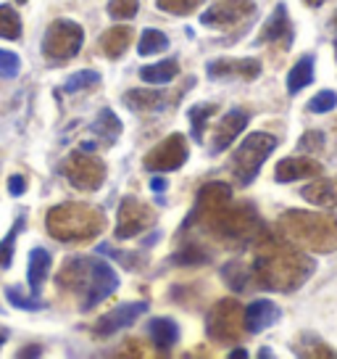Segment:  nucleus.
Wrapping results in <instances>:
<instances>
[{
  "mask_svg": "<svg viewBox=\"0 0 337 359\" xmlns=\"http://www.w3.org/2000/svg\"><path fill=\"white\" fill-rule=\"evenodd\" d=\"M16 3H27V0H16Z\"/></svg>",
  "mask_w": 337,
  "mask_h": 359,
  "instance_id": "603ef678",
  "label": "nucleus"
},
{
  "mask_svg": "<svg viewBox=\"0 0 337 359\" xmlns=\"http://www.w3.org/2000/svg\"><path fill=\"white\" fill-rule=\"evenodd\" d=\"M187 161V140L185 135H168L145 156V169L150 172H174Z\"/></svg>",
  "mask_w": 337,
  "mask_h": 359,
  "instance_id": "9d476101",
  "label": "nucleus"
},
{
  "mask_svg": "<svg viewBox=\"0 0 337 359\" xmlns=\"http://www.w3.org/2000/svg\"><path fill=\"white\" fill-rule=\"evenodd\" d=\"M64 175L77 191L92 193L106 182V164L98 156H90L87 151H79L64 161Z\"/></svg>",
  "mask_w": 337,
  "mask_h": 359,
  "instance_id": "6e6552de",
  "label": "nucleus"
},
{
  "mask_svg": "<svg viewBox=\"0 0 337 359\" xmlns=\"http://www.w3.org/2000/svg\"><path fill=\"white\" fill-rule=\"evenodd\" d=\"M168 48V37L161 29H145L140 34V43H137V53L140 56H153Z\"/></svg>",
  "mask_w": 337,
  "mask_h": 359,
  "instance_id": "c756f323",
  "label": "nucleus"
},
{
  "mask_svg": "<svg viewBox=\"0 0 337 359\" xmlns=\"http://www.w3.org/2000/svg\"><path fill=\"white\" fill-rule=\"evenodd\" d=\"M156 6L161 11L174 13V16H187L195 8H201L203 0H156Z\"/></svg>",
  "mask_w": 337,
  "mask_h": 359,
  "instance_id": "c9c22d12",
  "label": "nucleus"
},
{
  "mask_svg": "<svg viewBox=\"0 0 337 359\" xmlns=\"http://www.w3.org/2000/svg\"><path fill=\"white\" fill-rule=\"evenodd\" d=\"M314 262L306 257L298 248V243H292L290 238L261 236L250 275L266 291L290 293L295 288H301L314 275Z\"/></svg>",
  "mask_w": 337,
  "mask_h": 359,
  "instance_id": "f257e3e1",
  "label": "nucleus"
},
{
  "mask_svg": "<svg viewBox=\"0 0 337 359\" xmlns=\"http://www.w3.org/2000/svg\"><path fill=\"white\" fill-rule=\"evenodd\" d=\"M87 278H90V259L71 257V259L64 262L61 272L56 275V283H58V288H61V291L82 296L85 288H87Z\"/></svg>",
  "mask_w": 337,
  "mask_h": 359,
  "instance_id": "dca6fc26",
  "label": "nucleus"
},
{
  "mask_svg": "<svg viewBox=\"0 0 337 359\" xmlns=\"http://www.w3.org/2000/svg\"><path fill=\"white\" fill-rule=\"evenodd\" d=\"M101 85V74L92 72V69H85V72H77L64 82V93H79V90H87Z\"/></svg>",
  "mask_w": 337,
  "mask_h": 359,
  "instance_id": "72a5a7b5",
  "label": "nucleus"
},
{
  "mask_svg": "<svg viewBox=\"0 0 337 359\" xmlns=\"http://www.w3.org/2000/svg\"><path fill=\"white\" fill-rule=\"evenodd\" d=\"M119 288V275L113 272V267L108 262L101 259H90V278H87V288L79 296V306L82 309H92L101 302H106L108 296H113V291Z\"/></svg>",
  "mask_w": 337,
  "mask_h": 359,
  "instance_id": "1a4fd4ad",
  "label": "nucleus"
},
{
  "mask_svg": "<svg viewBox=\"0 0 337 359\" xmlns=\"http://www.w3.org/2000/svg\"><path fill=\"white\" fill-rule=\"evenodd\" d=\"M195 222H203L211 236L222 238V241H229V243H245V241L259 236V230H261L259 212H256L250 203L235 206V203L229 201V203H224V206H216L211 212H206L203 217H198Z\"/></svg>",
  "mask_w": 337,
  "mask_h": 359,
  "instance_id": "20e7f679",
  "label": "nucleus"
},
{
  "mask_svg": "<svg viewBox=\"0 0 337 359\" xmlns=\"http://www.w3.org/2000/svg\"><path fill=\"white\" fill-rule=\"evenodd\" d=\"M222 275H224V280L235 288V291H245L248 285V278H250V272H248L240 262H232V264H227L224 269H222Z\"/></svg>",
  "mask_w": 337,
  "mask_h": 359,
  "instance_id": "e433bc0d",
  "label": "nucleus"
},
{
  "mask_svg": "<svg viewBox=\"0 0 337 359\" xmlns=\"http://www.w3.org/2000/svg\"><path fill=\"white\" fill-rule=\"evenodd\" d=\"M6 341H8V330H6V327H0V346H3Z\"/></svg>",
  "mask_w": 337,
  "mask_h": 359,
  "instance_id": "8fccbe9b",
  "label": "nucleus"
},
{
  "mask_svg": "<svg viewBox=\"0 0 337 359\" xmlns=\"http://www.w3.org/2000/svg\"><path fill=\"white\" fill-rule=\"evenodd\" d=\"M92 135H98L103 143H113L119 135H122V122L111 109H103L98 114V119L92 122Z\"/></svg>",
  "mask_w": 337,
  "mask_h": 359,
  "instance_id": "cd10ccee",
  "label": "nucleus"
},
{
  "mask_svg": "<svg viewBox=\"0 0 337 359\" xmlns=\"http://www.w3.org/2000/svg\"><path fill=\"white\" fill-rule=\"evenodd\" d=\"M153 224V212L148 209V203L137 201L132 196H127L119 206V217H116V238L127 241V238L140 236Z\"/></svg>",
  "mask_w": 337,
  "mask_h": 359,
  "instance_id": "9b49d317",
  "label": "nucleus"
},
{
  "mask_svg": "<svg viewBox=\"0 0 337 359\" xmlns=\"http://www.w3.org/2000/svg\"><path fill=\"white\" fill-rule=\"evenodd\" d=\"M332 29L337 32V13H335V19H332Z\"/></svg>",
  "mask_w": 337,
  "mask_h": 359,
  "instance_id": "3c124183",
  "label": "nucleus"
},
{
  "mask_svg": "<svg viewBox=\"0 0 337 359\" xmlns=\"http://www.w3.org/2000/svg\"><path fill=\"white\" fill-rule=\"evenodd\" d=\"M290 40H292V27H290V16H287V6L280 3L274 8V13L266 19V24L261 27L259 43H282L287 48Z\"/></svg>",
  "mask_w": 337,
  "mask_h": 359,
  "instance_id": "6ab92c4d",
  "label": "nucleus"
},
{
  "mask_svg": "<svg viewBox=\"0 0 337 359\" xmlns=\"http://www.w3.org/2000/svg\"><path fill=\"white\" fill-rule=\"evenodd\" d=\"M98 251L111 259H119V264H124L127 269L143 267V254H135V251H116V248H111V246H101Z\"/></svg>",
  "mask_w": 337,
  "mask_h": 359,
  "instance_id": "58836bf2",
  "label": "nucleus"
},
{
  "mask_svg": "<svg viewBox=\"0 0 337 359\" xmlns=\"http://www.w3.org/2000/svg\"><path fill=\"white\" fill-rule=\"evenodd\" d=\"M280 306L274 302H266V299H259V302L248 304L245 312H243V320H245V330L248 333H261L269 325H274L280 320Z\"/></svg>",
  "mask_w": 337,
  "mask_h": 359,
  "instance_id": "aec40b11",
  "label": "nucleus"
},
{
  "mask_svg": "<svg viewBox=\"0 0 337 359\" xmlns=\"http://www.w3.org/2000/svg\"><path fill=\"white\" fill-rule=\"evenodd\" d=\"M103 230V212L90 203H58L48 212V233L64 243L90 241Z\"/></svg>",
  "mask_w": 337,
  "mask_h": 359,
  "instance_id": "7ed1b4c3",
  "label": "nucleus"
},
{
  "mask_svg": "<svg viewBox=\"0 0 337 359\" xmlns=\"http://www.w3.org/2000/svg\"><path fill=\"white\" fill-rule=\"evenodd\" d=\"M229 201H232V188H229V185H224V182H211V185H206V188L198 193L195 209H192V214L187 217L185 227L195 224L198 217H203V214L216 209V206H224V203H229Z\"/></svg>",
  "mask_w": 337,
  "mask_h": 359,
  "instance_id": "f3484780",
  "label": "nucleus"
},
{
  "mask_svg": "<svg viewBox=\"0 0 337 359\" xmlns=\"http://www.w3.org/2000/svg\"><path fill=\"white\" fill-rule=\"evenodd\" d=\"M308 203L322 206V209H337V177L332 180H316L311 185H306L301 191Z\"/></svg>",
  "mask_w": 337,
  "mask_h": 359,
  "instance_id": "4be33fe9",
  "label": "nucleus"
},
{
  "mask_svg": "<svg viewBox=\"0 0 337 359\" xmlns=\"http://www.w3.org/2000/svg\"><path fill=\"white\" fill-rule=\"evenodd\" d=\"M256 11L253 0H216L214 6L201 16V22L206 27H232L248 19Z\"/></svg>",
  "mask_w": 337,
  "mask_h": 359,
  "instance_id": "f8f14e48",
  "label": "nucleus"
},
{
  "mask_svg": "<svg viewBox=\"0 0 337 359\" xmlns=\"http://www.w3.org/2000/svg\"><path fill=\"white\" fill-rule=\"evenodd\" d=\"M229 357H235V359H245V357H248V351H245V348H235V351H232Z\"/></svg>",
  "mask_w": 337,
  "mask_h": 359,
  "instance_id": "de8ad7c7",
  "label": "nucleus"
},
{
  "mask_svg": "<svg viewBox=\"0 0 337 359\" xmlns=\"http://www.w3.org/2000/svg\"><path fill=\"white\" fill-rule=\"evenodd\" d=\"M6 299L13 304V306H19V309H27V312H40L45 304L40 302L37 296H24L19 288H6Z\"/></svg>",
  "mask_w": 337,
  "mask_h": 359,
  "instance_id": "4c0bfd02",
  "label": "nucleus"
},
{
  "mask_svg": "<svg viewBox=\"0 0 337 359\" xmlns=\"http://www.w3.org/2000/svg\"><path fill=\"white\" fill-rule=\"evenodd\" d=\"M306 6H311V8H319V6H322V3H327V0H303Z\"/></svg>",
  "mask_w": 337,
  "mask_h": 359,
  "instance_id": "09e8293b",
  "label": "nucleus"
},
{
  "mask_svg": "<svg viewBox=\"0 0 337 359\" xmlns=\"http://www.w3.org/2000/svg\"><path fill=\"white\" fill-rule=\"evenodd\" d=\"M145 312H148L145 302L119 304L116 309H111L108 314H103L101 320L95 323V336H113V333H119L124 327L135 325Z\"/></svg>",
  "mask_w": 337,
  "mask_h": 359,
  "instance_id": "ddd939ff",
  "label": "nucleus"
},
{
  "mask_svg": "<svg viewBox=\"0 0 337 359\" xmlns=\"http://www.w3.org/2000/svg\"><path fill=\"white\" fill-rule=\"evenodd\" d=\"M132 43V29L129 27H111L101 34L98 40V50H101L106 58H119L129 48Z\"/></svg>",
  "mask_w": 337,
  "mask_h": 359,
  "instance_id": "5701e85b",
  "label": "nucleus"
},
{
  "mask_svg": "<svg viewBox=\"0 0 337 359\" xmlns=\"http://www.w3.org/2000/svg\"><path fill=\"white\" fill-rule=\"evenodd\" d=\"M174 262L177 264H203V262H208V251H203L198 243H190L174 254Z\"/></svg>",
  "mask_w": 337,
  "mask_h": 359,
  "instance_id": "a19ab883",
  "label": "nucleus"
},
{
  "mask_svg": "<svg viewBox=\"0 0 337 359\" xmlns=\"http://www.w3.org/2000/svg\"><path fill=\"white\" fill-rule=\"evenodd\" d=\"M48 272H50V254H48L45 248H32V254H29V272H27V283H29L32 296H40Z\"/></svg>",
  "mask_w": 337,
  "mask_h": 359,
  "instance_id": "393cba45",
  "label": "nucleus"
},
{
  "mask_svg": "<svg viewBox=\"0 0 337 359\" xmlns=\"http://www.w3.org/2000/svg\"><path fill=\"white\" fill-rule=\"evenodd\" d=\"M24 191H27V180H24V175H13V177H8V193H11V196H22Z\"/></svg>",
  "mask_w": 337,
  "mask_h": 359,
  "instance_id": "c03bdc74",
  "label": "nucleus"
},
{
  "mask_svg": "<svg viewBox=\"0 0 337 359\" xmlns=\"http://www.w3.org/2000/svg\"><path fill=\"white\" fill-rule=\"evenodd\" d=\"M274 148H277V137H274V135H269V133L248 135L245 140L237 146L235 154H232V164H229L237 182H240V185H250Z\"/></svg>",
  "mask_w": 337,
  "mask_h": 359,
  "instance_id": "39448f33",
  "label": "nucleus"
},
{
  "mask_svg": "<svg viewBox=\"0 0 337 359\" xmlns=\"http://www.w3.org/2000/svg\"><path fill=\"white\" fill-rule=\"evenodd\" d=\"M335 106H337L335 90H322V93H316L314 98L308 101V111L311 114H327V111H332Z\"/></svg>",
  "mask_w": 337,
  "mask_h": 359,
  "instance_id": "ea45409f",
  "label": "nucleus"
},
{
  "mask_svg": "<svg viewBox=\"0 0 337 359\" xmlns=\"http://www.w3.org/2000/svg\"><path fill=\"white\" fill-rule=\"evenodd\" d=\"M24 230V219L19 217L16 219V224H13L11 230L6 233V238L0 241V269H8L13 262V248H16V238H19V233Z\"/></svg>",
  "mask_w": 337,
  "mask_h": 359,
  "instance_id": "473e14b6",
  "label": "nucleus"
},
{
  "mask_svg": "<svg viewBox=\"0 0 337 359\" xmlns=\"http://www.w3.org/2000/svg\"><path fill=\"white\" fill-rule=\"evenodd\" d=\"M19 69H22V58L13 50H0V77H16Z\"/></svg>",
  "mask_w": 337,
  "mask_h": 359,
  "instance_id": "79ce46f5",
  "label": "nucleus"
},
{
  "mask_svg": "<svg viewBox=\"0 0 337 359\" xmlns=\"http://www.w3.org/2000/svg\"><path fill=\"white\" fill-rule=\"evenodd\" d=\"M37 354H43V348H40V346L27 348V351H19V357H37Z\"/></svg>",
  "mask_w": 337,
  "mask_h": 359,
  "instance_id": "49530a36",
  "label": "nucleus"
},
{
  "mask_svg": "<svg viewBox=\"0 0 337 359\" xmlns=\"http://www.w3.org/2000/svg\"><path fill=\"white\" fill-rule=\"evenodd\" d=\"M124 106L132 111H161L168 106V98H164V93L158 90H129L124 95Z\"/></svg>",
  "mask_w": 337,
  "mask_h": 359,
  "instance_id": "b1692460",
  "label": "nucleus"
},
{
  "mask_svg": "<svg viewBox=\"0 0 337 359\" xmlns=\"http://www.w3.org/2000/svg\"><path fill=\"white\" fill-rule=\"evenodd\" d=\"M322 175V164L314 161L308 156H290V158H282L277 169H274V177L277 182H295V180H303V177H319Z\"/></svg>",
  "mask_w": 337,
  "mask_h": 359,
  "instance_id": "a211bd4d",
  "label": "nucleus"
},
{
  "mask_svg": "<svg viewBox=\"0 0 337 359\" xmlns=\"http://www.w3.org/2000/svg\"><path fill=\"white\" fill-rule=\"evenodd\" d=\"M250 122V114L243 111V109H232L222 116V122L216 124L214 137H211V154H222L227 148L235 143V137L248 127Z\"/></svg>",
  "mask_w": 337,
  "mask_h": 359,
  "instance_id": "2eb2a0df",
  "label": "nucleus"
},
{
  "mask_svg": "<svg viewBox=\"0 0 337 359\" xmlns=\"http://www.w3.org/2000/svg\"><path fill=\"white\" fill-rule=\"evenodd\" d=\"M322 148H324V135L316 133V130L306 133L298 140V151H306V154H322Z\"/></svg>",
  "mask_w": 337,
  "mask_h": 359,
  "instance_id": "37998d69",
  "label": "nucleus"
},
{
  "mask_svg": "<svg viewBox=\"0 0 337 359\" xmlns=\"http://www.w3.org/2000/svg\"><path fill=\"white\" fill-rule=\"evenodd\" d=\"M177 74H180V64L174 58H166V61H158V64L140 69V79L148 82V85H166Z\"/></svg>",
  "mask_w": 337,
  "mask_h": 359,
  "instance_id": "a878e982",
  "label": "nucleus"
},
{
  "mask_svg": "<svg viewBox=\"0 0 337 359\" xmlns=\"http://www.w3.org/2000/svg\"><path fill=\"white\" fill-rule=\"evenodd\" d=\"M214 111H216V103H195V106H190V114H187V119H190V135L198 143L203 140L206 124L211 122V114Z\"/></svg>",
  "mask_w": 337,
  "mask_h": 359,
  "instance_id": "c85d7f7f",
  "label": "nucleus"
},
{
  "mask_svg": "<svg viewBox=\"0 0 337 359\" xmlns=\"http://www.w3.org/2000/svg\"><path fill=\"white\" fill-rule=\"evenodd\" d=\"M335 56H337V43H335Z\"/></svg>",
  "mask_w": 337,
  "mask_h": 359,
  "instance_id": "864d4df0",
  "label": "nucleus"
},
{
  "mask_svg": "<svg viewBox=\"0 0 337 359\" xmlns=\"http://www.w3.org/2000/svg\"><path fill=\"white\" fill-rule=\"evenodd\" d=\"M314 82V56H303L287 74V93H298V90L308 88Z\"/></svg>",
  "mask_w": 337,
  "mask_h": 359,
  "instance_id": "bb28decb",
  "label": "nucleus"
},
{
  "mask_svg": "<svg viewBox=\"0 0 337 359\" xmlns=\"http://www.w3.org/2000/svg\"><path fill=\"white\" fill-rule=\"evenodd\" d=\"M85 43V29L71 19H58L43 34V56L53 64H66Z\"/></svg>",
  "mask_w": 337,
  "mask_h": 359,
  "instance_id": "423d86ee",
  "label": "nucleus"
},
{
  "mask_svg": "<svg viewBox=\"0 0 337 359\" xmlns=\"http://www.w3.org/2000/svg\"><path fill=\"white\" fill-rule=\"evenodd\" d=\"M295 354H303V357H337L335 348H329L324 341H319L316 336H303L295 344Z\"/></svg>",
  "mask_w": 337,
  "mask_h": 359,
  "instance_id": "2f4dec72",
  "label": "nucleus"
},
{
  "mask_svg": "<svg viewBox=\"0 0 337 359\" xmlns=\"http://www.w3.org/2000/svg\"><path fill=\"white\" fill-rule=\"evenodd\" d=\"M150 188H153V191H156V193L166 191V180H164V177H156V180H153V182H150Z\"/></svg>",
  "mask_w": 337,
  "mask_h": 359,
  "instance_id": "a18cd8bd",
  "label": "nucleus"
},
{
  "mask_svg": "<svg viewBox=\"0 0 337 359\" xmlns=\"http://www.w3.org/2000/svg\"><path fill=\"white\" fill-rule=\"evenodd\" d=\"M148 338H150V344L156 348L168 351L171 346H177V341H180V327L168 317H153L148 323Z\"/></svg>",
  "mask_w": 337,
  "mask_h": 359,
  "instance_id": "412c9836",
  "label": "nucleus"
},
{
  "mask_svg": "<svg viewBox=\"0 0 337 359\" xmlns=\"http://www.w3.org/2000/svg\"><path fill=\"white\" fill-rule=\"evenodd\" d=\"M0 37H6V40L22 37V19L13 6H0Z\"/></svg>",
  "mask_w": 337,
  "mask_h": 359,
  "instance_id": "7c9ffc66",
  "label": "nucleus"
},
{
  "mask_svg": "<svg viewBox=\"0 0 337 359\" xmlns=\"http://www.w3.org/2000/svg\"><path fill=\"white\" fill-rule=\"evenodd\" d=\"M137 11H140L137 0H108V16L116 22H129L137 16Z\"/></svg>",
  "mask_w": 337,
  "mask_h": 359,
  "instance_id": "f704fd0d",
  "label": "nucleus"
},
{
  "mask_svg": "<svg viewBox=\"0 0 337 359\" xmlns=\"http://www.w3.org/2000/svg\"><path fill=\"white\" fill-rule=\"evenodd\" d=\"M243 306L235 299H222L214 309L208 312V336L214 338L216 344H237L243 338L245 330V320H243Z\"/></svg>",
  "mask_w": 337,
  "mask_h": 359,
  "instance_id": "0eeeda50",
  "label": "nucleus"
},
{
  "mask_svg": "<svg viewBox=\"0 0 337 359\" xmlns=\"http://www.w3.org/2000/svg\"><path fill=\"white\" fill-rule=\"evenodd\" d=\"M211 79H256L261 74V64L256 58H216L208 64Z\"/></svg>",
  "mask_w": 337,
  "mask_h": 359,
  "instance_id": "4468645a",
  "label": "nucleus"
},
{
  "mask_svg": "<svg viewBox=\"0 0 337 359\" xmlns=\"http://www.w3.org/2000/svg\"><path fill=\"white\" fill-rule=\"evenodd\" d=\"M282 236L290 238L301 248L316 254H332L337 251V217L332 214H316L290 209L280 219Z\"/></svg>",
  "mask_w": 337,
  "mask_h": 359,
  "instance_id": "f03ea898",
  "label": "nucleus"
}]
</instances>
